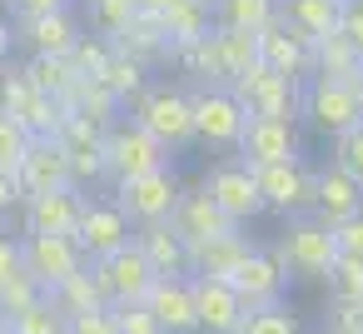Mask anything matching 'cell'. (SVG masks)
<instances>
[{
  "label": "cell",
  "instance_id": "cell-29",
  "mask_svg": "<svg viewBox=\"0 0 363 334\" xmlns=\"http://www.w3.org/2000/svg\"><path fill=\"white\" fill-rule=\"evenodd\" d=\"M110 45L125 50V55H135V60H145V65H169V41H164L160 21H155L150 11H140V16H135Z\"/></svg>",
  "mask_w": 363,
  "mask_h": 334
},
{
  "label": "cell",
  "instance_id": "cell-2",
  "mask_svg": "<svg viewBox=\"0 0 363 334\" xmlns=\"http://www.w3.org/2000/svg\"><path fill=\"white\" fill-rule=\"evenodd\" d=\"M289 279H328L333 259H338V244H333V230L318 225L313 215H298L289 220V230L279 235V244L269 249Z\"/></svg>",
  "mask_w": 363,
  "mask_h": 334
},
{
  "label": "cell",
  "instance_id": "cell-47",
  "mask_svg": "<svg viewBox=\"0 0 363 334\" xmlns=\"http://www.w3.org/2000/svg\"><path fill=\"white\" fill-rule=\"evenodd\" d=\"M338 36L363 55V0H343L338 6Z\"/></svg>",
  "mask_w": 363,
  "mask_h": 334
},
{
  "label": "cell",
  "instance_id": "cell-38",
  "mask_svg": "<svg viewBox=\"0 0 363 334\" xmlns=\"http://www.w3.org/2000/svg\"><path fill=\"white\" fill-rule=\"evenodd\" d=\"M323 284H328L333 304H353V309H363V259H358V254H338Z\"/></svg>",
  "mask_w": 363,
  "mask_h": 334
},
{
  "label": "cell",
  "instance_id": "cell-25",
  "mask_svg": "<svg viewBox=\"0 0 363 334\" xmlns=\"http://www.w3.org/2000/svg\"><path fill=\"white\" fill-rule=\"evenodd\" d=\"M135 244L140 254L150 259L155 279H174V274H189V244L184 235L169 225V220H155V225H135Z\"/></svg>",
  "mask_w": 363,
  "mask_h": 334
},
{
  "label": "cell",
  "instance_id": "cell-28",
  "mask_svg": "<svg viewBox=\"0 0 363 334\" xmlns=\"http://www.w3.org/2000/svg\"><path fill=\"white\" fill-rule=\"evenodd\" d=\"M279 21L308 45H318L323 36L338 31V0H279Z\"/></svg>",
  "mask_w": 363,
  "mask_h": 334
},
{
  "label": "cell",
  "instance_id": "cell-32",
  "mask_svg": "<svg viewBox=\"0 0 363 334\" xmlns=\"http://www.w3.org/2000/svg\"><path fill=\"white\" fill-rule=\"evenodd\" d=\"M209 21L214 31H264L279 21V0H214Z\"/></svg>",
  "mask_w": 363,
  "mask_h": 334
},
{
  "label": "cell",
  "instance_id": "cell-21",
  "mask_svg": "<svg viewBox=\"0 0 363 334\" xmlns=\"http://www.w3.org/2000/svg\"><path fill=\"white\" fill-rule=\"evenodd\" d=\"M189 289H194V314H199V329L204 334H239L244 304H239V294H234L229 279L189 274Z\"/></svg>",
  "mask_w": 363,
  "mask_h": 334
},
{
  "label": "cell",
  "instance_id": "cell-54",
  "mask_svg": "<svg viewBox=\"0 0 363 334\" xmlns=\"http://www.w3.org/2000/svg\"><path fill=\"white\" fill-rule=\"evenodd\" d=\"M348 85H353V100H358V115H363V70H358V75H353Z\"/></svg>",
  "mask_w": 363,
  "mask_h": 334
},
{
  "label": "cell",
  "instance_id": "cell-39",
  "mask_svg": "<svg viewBox=\"0 0 363 334\" xmlns=\"http://www.w3.org/2000/svg\"><path fill=\"white\" fill-rule=\"evenodd\" d=\"M6 324H11V334H65V314H60V304L50 294H40L30 309L11 314Z\"/></svg>",
  "mask_w": 363,
  "mask_h": 334
},
{
  "label": "cell",
  "instance_id": "cell-51",
  "mask_svg": "<svg viewBox=\"0 0 363 334\" xmlns=\"http://www.w3.org/2000/svg\"><path fill=\"white\" fill-rule=\"evenodd\" d=\"M11 16H50V11H65V6H75V0H0Z\"/></svg>",
  "mask_w": 363,
  "mask_h": 334
},
{
  "label": "cell",
  "instance_id": "cell-16",
  "mask_svg": "<svg viewBox=\"0 0 363 334\" xmlns=\"http://www.w3.org/2000/svg\"><path fill=\"white\" fill-rule=\"evenodd\" d=\"M80 210H85V190L65 185V190H45V195H26L21 225H26V235H75Z\"/></svg>",
  "mask_w": 363,
  "mask_h": 334
},
{
  "label": "cell",
  "instance_id": "cell-10",
  "mask_svg": "<svg viewBox=\"0 0 363 334\" xmlns=\"http://www.w3.org/2000/svg\"><path fill=\"white\" fill-rule=\"evenodd\" d=\"M21 264H26V274L50 294V289H60L70 274H80L90 259L80 254V244H75L70 235H21Z\"/></svg>",
  "mask_w": 363,
  "mask_h": 334
},
{
  "label": "cell",
  "instance_id": "cell-41",
  "mask_svg": "<svg viewBox=\"0 0 363 334\" xmlns=\"http://www.w3.org/2000/svg\"><path fill=\"white\" fill-rule=\"evenodd\" d=\"M219 45H224L229 75H244L249 65H259V31H219Z\"/></svg>",
  "mask_w": 363,
  "mask_h": 334
},
{
  "label": "cell",
  "instance_id": "cell-37",
  "mask_svg": "<svg viewBox=\"0 0 363 334\" xmlns=\"http://www.w3.org/2000/svg\"><path fill=\"white\" fill-rule=\"evenodd\" d=\"M85 16H90V26H85V31H95V36L115 41V36L140 16V0H85Z\"/></svg>",
  "mask_w": 363,
  "mask_h": 334
},
{
  "label": "cell",
  "instance_id": "cell-50",
  "mask_svg": "<svg viewBox=\"0 0 363 334\" xmlns=\"http://www.w3.org/2000/svg\"><path fill=\"white\" fill-rule=\"evenodd\" d=\"M16 274H26V264H21V239L0 235V289H6Z\"/></svg>",
  "mask_w": 363,
  "mask_h": 334
},
{
  "label": "cell",
  "instance_id": "cell-52",
  "mask_svg": "<svg viewBox=\"0 0 363 334\" xmlns=\"http://www.w3.org/2000/svg\"><path fill=\"white\" fill-rule=\"evenodd\" d=\"M16 205H21V185H16V175H6V170H0V220H6Z\"/></svg>",
  "mask_w": 363,
  "mask_h": 334
},
{
  "label": "cell",
  "instance_id": "cell-19",
  "mask_svg": "<svg viewBox=\"0 0 363 334\" xmlns=\"http://www.w3.org/2000/svg\"><path fill=\"white\" fill-rule=\"evenodd\" d=\"M16 185H21V200H26V195H45V190L75 185L65 145H60L55 135H50V140H30V150H26L21 170H16Z\"/></svg>",
  "mask_w": 363,
  "mask_h": 334
},
{
  "label": "cell",
  "instance_id": "cell-24",
  "mask_svg": "<svg viewBox=\"0 0 363 334\" xmlns=\"http://www.w3.org/2000/svg\"><path fill=\"white\" fill-rule=\"evenodd\" d=\"M169 225L184 235V244H199V239H214V235H229V230H239L199 185H184V195H179V205H174V215H169Z\"/></svg>",
  "mask_w": 363,
  "mask_h": 334
},
{
  "label": "cell",
  "instance_id": "cell-46",
  "mask_svg": "<svg viewBox=\"0 0 363 334\" xmlns=\"http://www.w3.org/2000/svg\"><path fill=\"white\" fill-rule=\"evenodd\" d=\"M110 314H115V329H120V334H164V329L155 324V314L145 309V299H140V304H110Z\"/></svg>",
  "mask_w": 363,
  "mask_h": 334
},
{
  "label": "cell",
  "instance_id": "cell-40",
  "mask_svg": "<svg viewBox=\"0 0 363 334\" xmlns=\"http://www.w3.org/2000/svg\"><path fill=\"white\" fill-rule=\"evenodd\" d=\"M110 55H115V45H110L105 36H95V31H85V36H80V41L70 45V55H65V60L75 65V75H100Z\"/></svg>",
  "mask_w": 363,
  "mask_h": 334
},
{
  "label": "cell",
  "instance_id": "cell-57",
  "mask_svg": "<svg viewBox=\"0 0 363 334\" xmlns=\"http://www.w3.org/2000/svg\"><path fill=\"white\" fill-rule=\"evenodd\" d=\"M199 6H214V0H199Z\"/></svg>",
  "mask_w": 363,
  "mask_h": 334
},
{
  "label": "cell",
  "instance_id": "cell-15",
  "mask_svg": "<svg viewBox=\"0 0 363 334\" xmlns=\"http://www.w3.org/2000/svg\"><path fill=\"white\" fill-rule=\"evenodd\" d=\"M11 21H16V45H26L30 55H70V45L85 36V21L75 16V6L50 16H11Z\"/></svg>",
  "mask_w": 363,
  "mask_h": 334
},
{
  "label": "cell",
  "instance_id": "cell-1",
  "mask_svg": "<svg viewBox=\"0 0 363 334\" xmlns=\"http://www.w3.org/2000/svg\"><path fill=\"white\" fill-rule=\"evenodd\" d=\"M125 110H130V120H140L169 155L194 150V110H189V90H179V85H169V80H150Z\"/></svg>",
  "mask_w": 363,
  "mask_h": 334
},
{
  "label": "cell",
  "instance_id": "cell-34",
  "mask_svg": "<svg viewBox=\"0 0 363 334\" xmlns=\"http://www.w3.org/2000/svg\"><path fill=\"white\" fill-rule=\"evenodd\" d=\"M363 70V55L333 31V36H323L318 45H313V70L308 75H323V80H353Z\"/></svg>",
  "mask_w": 363,
  "mask_h": 334
},
{
  "label": "cell",
  "instance_id": "cell-8",
  "mask_svg": "<svg viewBox=\"0 0 363 334\" xmlns=\"http://www.w3.org/2000/svg\"><path fill=\"white\" fill-rule=\"evenodd\" d=\"M229 95L244 105V115H274V120H298L303 85L289 75H274L269 65H249L244 75L229 80Z\"/></svg>",
  "mask_w": 363,
  "mask_h": 334
},
{
  "label": "cell",
  "instance_id": "cell-42",
  "mask_svg": "<svg viewBox=\"0 0 363 334\" xmlns=\"http://www.w3.org/2000/svg\"><path fill=\"white\" fill-rule=\"evenodd\" d=\"M26 150H30V135H26L6 110H0V170L16 175V170H21V160H26Z\"/></svg>",
  "mask_w": 363,
  "mask_h": 334
},
{
  "label": "cell",
  "instance_id": "cell-7",
  "mask_svg": "<svg viewBox=\"0 0 363 334\" xmlns=\"http://www.w3.org/2000/svg\"><path fill=\"white\" fill-rule=\"evenodd\" d=\"M184 195V180L174 175V165H160L150 175H135V180H115V205L130 215V225H155V220H169L174 205Z\"/></svg>",
  "mask_w": 363,
  "mask_h": 334
},
{
  "label": "cell",
  "instance_id": "cell-26",
  "mask_svg": "<svg viewBox=\"0 0 363 334\" xmlns=\"http://www.w3.org/2000/svg\"><path fill=\"white\" fill-rule=\"evenodd\" d=\"M259 244L244 235V225L239 230H229V235H214V239H199V244H189V274H209V279H229L249 254H254Z\"/></svg>",
  "mask_w": 363,
  "mask_h": 334
},
{
  "label": "cell",
  "instance_id": "cell-14",
  "mask_svg": "<svg viewBox=\"0 0 363 334\" xmlns=\"http://www.w3.org/2000/svg\"><path fill=\"white\" fill-rule=\"evenodd\" d=\"M70 239L80 244L85 259H105V254H115L120 244L135 239V225H130V215L115 200H90L85 195V210H80V225H75Z\"/></svg>",
  "mask_w": 363,
  "mask_h": 334
},
{
  "label": "cell",
  "instance_id": "cell-35",
  "mask_svg": "<svg viewBox=\"0 0 363 334\" xmlns=\"http://www.w3.org/2000/svg\"><path fill=\"white\" fill-rule=\"evenodd\" d=\"M95 80H105V90H110L120 105H130V100L150 85V65H145V60H135V55H125V50H115Z\"/></svg>",
  "mask_w": 363,
  "mask_h": 334
},
{
  "label": "cell",
  "instance_id": "cell-5",
  "mask_svg": "<svg viewBox=\"0 0 363 334\" xmlns=\"http://www.w3.org/2000/svg\"><path fill=\"white\" fill-rule=\"evenodd\" d=\"M189 110H194V145L204 150H234L249 115L244 105L229 95V85H199L189 90Z\"/></svg>",
  "mask_w": 363,
  "mask_h": 334
},
{
  "label": "cell",
  "instance_id": "cell-43",
  "mask_svg": "<svg viewBox=\"0 0 363 334\" xmlns=\"http://www.w3.org/2000/svg\"><path fill=\"white\" fill-rule=\"evenodd\" d=\"M239 334H298V319H294L284 304H274V309H254V314H244Z\"/></svg>",
  "mask_w": 363,
  "mask_h": 334
},
{
  "label": "cell",
  "instance_id": "cell-58",
  "mask_svg": "<svg viewBox=\"0 0 363 334\" xmlns=\"http://www.w3.org/2000/svg\"><path fill=\"white\" fill-rule=\"evenodd\" d=\"M338 6H343V0H338Z\"/></svg>",
  "mask_w": 363,
  "mask_h": 334
},
{
  "label": "cell",
  "instance_id": "cell-13",
  "mask_svg": "<svg viewBox=\"0 0 363 334\" xmlns=\"http://www.w3.org/2000/svg\"><path fill=\"white\" fill-rule=\"evenodd\" d=\"M259 175V195H264V210L274 215H308L313 210V165L298 155V160H279V165H264L254 170Z\"/></svg>",
  "mask_w": 363,
  "mask_h": 334
},
{
  "label": "cell",
  "instance_id": "cell-11",
  "mask_svg": "<svg viewBox=\"0 0 363 334\" xmlns=\"http://www.w3.org/2000/svg\"><path fill=\"white\" fill-rule=\"evenodd\" d=\"M90 274H95L105 304H140V299L150 294V284H155V269H150V259L140 254L135 239L120 244V249L105 254V259H90Z\"/></svg>",
  "mask_w": 363,
  "mask_h": 334
},
{
  "label": "cell",
  "instance_id": "cell-17",
  "mask_svg": "<svg viewBox=\"0 0 363 334\" xmlns=\"http://www.w3.org/2000/svg\"><path fill=\"white\" fill-rule=\"evenodd\" d=\"M229 284H234L244 314H254V309H274V304H284V284H289V274H284V264H279L269 249H254V254L229 274Z\"/></svg>",
  "mask_w": 363,
  "mask_h": 334
},
{
  "label": "cell",
  "instance_id": "cell-48",
  "mask_svg": "<svg viewBox=\"0 0 363 334\" xmlns=\"http://www.w3.org/2000/svg\"><path fill=\"white\" fill-rule=\"evenodd\" d=\"M65 334H120V329H115V314L110 309H90V314H70L65 319Z\"/></svg>",
  "mask_w": 363,
  "mask_h": 334
},
{
  "label": "cell",
  "instance_id": "cell-36",
  "mask_svg": "<svg viewBox=\"0 0 363 334\" xmlns=\"http://www.w3.org/2000/svg\"><path fill=\"white\" fill-rule=\"evenodd\" d=\"M50 299L60 304L65 319H70V314H90V309H110L105 294H100V284H95V274H90V264H85L80 274H70L60 289H50Z\"/></svg>",
  "mask_w": 363,
  "mask_h": 334
},
{
  "label": "cell",
  "instance_id": "cell-6",
  "mask_svg": "<svg viewBox=\"0 0 363 334\" xmlns=\"http://www.w3.org/2000/svg\"><path fill=\"white\" fill-rule=\"evenodd\" d=\"M0 110H6L30 140H50V135H60V125H65V115H70L60 100L30 90V80L21 75V65H16V70H0Z\"/></svg>",
  "mask_w": 363,
  "mask_h": 334
},
{
  "label": "cell",
  "instance_id": "cell-9",
  "mask_svg": "<svg viewBox=\"0 0 363 334\" xmlns=\"http://www.w3.org/2000/svg\"><path fill=\"white\" fill-rule=\"evenodd\" d=\"M199 190L234 220V225H249V220H259L264 215V195H259V175H254V165H244L239 155L234 160H219V165H209L204 170V180H199Z\"/></svg>",
  "mask_w": 363,
  "mask_h": 334
},
{
  "label": "cell",
  "instance_id": "cell-20",
  "mask_svg": "<svg viewBox=\"0 0 363 334\" xmlns=\"http://www.w3.org/2000/svg\"><path fill=\"white\" fill-rule=\"evenodd\" d=\"M358 210H363V185H358L348 170H338L333 160H328L323 170H313V210H308V215H313L318 225L333 230V225H343V220L358 215Z\"/></svg>",
  "mask_w": 363,
  "mask_h": 334
},
{
  "label": "cell",
  "instance_id": "cell-31",
  "mask_svg": "<svg viewBox=\"0 0 363 334\" xmlns=\"http://www.w3.org/2000/svg\"><path fill=\"white\" fill-rule=\"evenodd\" d=\"M65 110L70 115H85L90 125H100V130H110L120 115H125V105L105 90V80H95V75H80L75 80V90L65 95Z\"/></svg>",
  "mask_w": 363,
  "mask_h": 334
},
{
  "label": "cell",
  "instance_id": "cell-12",
  "mask_svg": "<svg viewBox=\"0 0 363 334\" xmlns=\"http://www.w3.org/2000/svg\"><path fill=\"white\" fill-rule=\"evenodd\" d=\"M234 155H239L244 165H254V170L279 165V160H298V155H303V130H298V120L249 115V125H244V135H239Z\"/></svg>",
  "mask_w": 363,
  "mask_h": 334
},
{
  "label": "cell",
  "instance_id": "cell-4",
  "mask_svg": "<svg viewBox=\"0 0 363 334\" xmlns=\"http://www.w3.org/2000/svg\"><path fill=\"white\" fill-rule=\"evenodd\" d=\"M298 120H308L313 135L338 140V135H348L363 115H358V100H353V85H348V80L308 75V80H303V100H298Z\"/></svg>",
  "mask_w": 363,
  "mask_h": 334
},
{
  "label": "cell",
  "instance_id": "cell-56",
  "mask_svg": "<svg viewBox=\"0 0 363 334\" xmlns=\"http://www.w3.org/2000/svg\"><path fill=\"white\" fill-rule=\"evenodd\" d=\"M0 334H11V324H6V314H0Z\"/></svg>",
  "mask_w": 363,
  "mask_h": 334
},
{
  "label": "cell",
  "instance_id": "cell-33",
  "mask_svg": "<svg viewBox=\"0 0 363 334\" xmlns=\"http://www.w3.org/2000/svg\"><path fill=\"white\" fill-rule=\"evenodd\" d=\"M21 75L30 80V90H40V95H50V100H60V105H65V95H70L75 80H80L65 55H26Z\"/></svg>",
  "mask_w": 363,
  "mask_h": 334
},
{
  "label": "cell",
  "instance_id": "cell-49",
  "mask_svg": "<svg viewBox=\"0 0 363 334\" xmlns=\"http://www.w3.org/2000/svg\"><path fill=\"white\" fill-rule=\"evenodd\" d=\"M333 244H338V254H358L363 259V210L348 215L343 225H333Z\"/></svg>",
  "mask_w": 363,
  "mask_h": 334
},
{
  "label": "cell",
  "instance_id": "cell-22",
  "mask_svg": "<svg viewBox=\"0 0 363 334\" xmlns=\"http://www.w3.org/2000/svg\"><path fill=\"white\" fill-rule=\"evenodd\" d=\"M259 65H269L274 75H289V80L303 85L308 70H313V45L303 36H294L284 21H274V26L259 31Z\"/></svg>",
  "mask_w": 363,
  "mask_h": 334
},
{
  "label": "cell",
  "instance_id": "cell-55",
  "mask_svg": "<svg viewBox=\"0 0 363 334\" xmlns=\"http://www.w3.org/2000/svg\"><path fill=\"white\" fill-rule=\"evenodd\" d=\"M164 6H169V0H140V11H150V16H160Z\"/></svg>",
  "mask_w": 363,
  "mask_h": 334
},
{
  "label": "cell",
  "instance_id": "cell-18",
  "mask_svg": "<svg viewBox=\"0 0 363 334\" xmlns=\"http://www.w3.org/2000/svg\"><path fill=\"white\" fill-rule=\"evenodd\" d=\"M55 140L65 145L70 175H75L80 190H90V185L105 180V130H100V125H90L85 115H65V125H60Z\"/></svg>",
  "mask_w": 363,
  "mask_h": 334
},
{
  "label": "cell",
  "instance_id": "cell-30",
  "mask_svg": "<svg viewBox=\"0 0 363 334\" xmlns=\"http://www.w3.org/2000/svg\"><path fill=\"white\" fill-rule=\"evenodd\" d=\"M155 21H160V31H164L169 50H179V45H194L199 36H209V31H214V21H209V6H199V0H169V6H164Z\"/></svg>",
  "mask_w": 363,
  "mask_h": 334
},
{
  "label": "cell",
  "instance_id": "cell-23",
  "mask_svg": "<svg viewBox=\"0 0 363 334\" xmlns=\"http://www.w3.org/2000/svg\"><path fill=\"white\" fill-rule=\"evenodd\" d=\"M145 309L155 314V324H160L164 334H194V329H199L189 274H174V279H155V284H150V294H145Z\"/></svg>",
  "mask_w": 363,
  "mask_h": 334
},
{
  "label": "cell",
  "instance_id": "cell-53",
  "mask_svg": "<svg viewBox=\"0 0 363 334\" xmlns=\"http://www.w3.org/2000/svg\"><path fill=\"white\" fill-rule=\"evenodd\" d=\"M11 50H16V21H11V16H0V60H6Z\"/></svg>",
  "mask_w": 363,
  "mask_h": 334
},
{
  "label": "cell",
  "instance_id": "cell-44",
  "mask_svg": "<svg viewBox=\"0 0 363 334\" xmlns=\"http://www.w3.org/2000/svg\"><path fill=\"white\" fill-rule=\"evenodd\" d=\"M333 165H338V170H348V175L363 185V120H358L348 135H338V140H333Z\"/></svg>",
  "mask_w": 363,
  "mask_h": 334
},
{
  "label": "cell",
  "instance_id": "cell-45",
  "mask_svg": "<svg viewBox=\"0 0 363 334\" xmlns=\"http://www.w3.org/2000/svg\"><path fill=\"white\" fill-rule=\"evenodd\" d=\"M40 294H45V289H40V284H35L30 274H16V279H11L6 289H0V314H6V319H11V314H21V309H30V304H35Z\"/></svg>",
  "mask_w": 363,
  "mask_h": 334
},
{
  "label": "cell",
  "instance_id": "cell-27",
  "mask_svg": "<svg viewBox=\"0 0 363 334\" xmlns=\"http://www.w3.org/2000/svg\"><path fill=\"white\" fill-rule=\"evenodd\" d=\"M169 65H179L189 80H199V85H229L234 75H229V60H224V45H219V31H209V36H199L194 45H179V50H169Z\"/></svg>",
  "mask_w": 363,
  "mask_h": 334
},
{
  "label": "cell",
  "instance_id": "cell-3",
  "mask_svg": "<svg viewBox=\"0 0 363 334\" xmlns=\"http://www.w3.org/2000/svg\"><path fill=\"white\" fill-rule=\"evenodd\" d=\"M160 165H174V155L130 115H120L110 130H105V180H135V175H150Z\"/></svg>",
  "mask_w": 363,
  "mask_h": 334
}]
</instances>
